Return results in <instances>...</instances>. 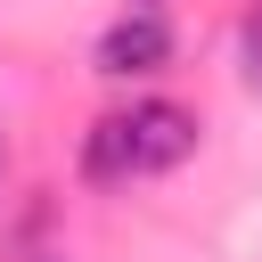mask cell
<instances>
[{
	"label": "cell",
	"instance_id": "cell-2",
	"mask_svg": "<svg viewBox=\"0 0 262 262\" xmlns=\"http://www.w3.org/2000/svg\"><path fill=\"white\" fill-rule=\"evenodd\" d=\"M164 57H172V25H164V8H123V16L98 33V74H115V82L164 74Z\"/></svg>",
	"mask_w": 262,
	"mask_h": 262
},
{
	"label": "cell",
	"instance_id": "cell-5",
	"mask_svg": "<svg viewBox=\"0 0 262 262\" xmlns=\"http://www.w3.org/2000/svg\"><path fill=\"white\" fill-rule=\"evenodd\" d=\"M41 262H66V254H41Z\"/></svg>",
	"mask_w": 262,
	"mask_h": 262
},
{
	"label": "cell",
	"instance_id": "cell-1",
	"mask_svg": "<svg viewBox=\"0 0 262 262\" xmlns=\"http://www.w3.org/2000/svg\"><path fill=\"white\" fill-rule=\"evenodd\" d=\"M188 147H196V115L188 106L131 98V106H115V115H98L82 131V172L106 180V188H123V180H147V172L188 164Z\"/></svg>",
	"mask_w": 262,
	"mask_h": 262
},
{
	"label": "cell",
	"instance_id": "cell-3",
	"mask_svg": "<svg viewBox=\"0 0 262 262\" xmlns=\"http://www.w3.org/2000/svg\"><path fill=\"white\" fill-rule=\"evenodd\" d=\"M237 66H246V90H262V8H246L237 25Z\"/></svg>",
	"mask_w": 262,
	"mask_h": 262
},
{
	"label": "cell",
	"instance_id": "cell-6",
	"mask_svg": "<svg viewBox=\"0 0 262 262\" xmlns=\"http://www.w3.org/2000/svg\"><path fill=\"white\" fill-rule=\"evenodd\" d=\"M0 164H8V156H0Z\"/></svg>",
	"mask_w": 262,
	"mask_h": 262
},
{
	"label": "cell",
	"instance_id": "cell-4",
	"mask_svg": "<svg viewBox=\"0 0 262 262\" xmlns=\"http://www.w3.org/2000/svg\"><path fill=\"white\" fill-rule=\"evenodd\" d=\"M131 8H164V0H131Z\"/></svg>",
	"mask_w": 262,
	"mask_h": 262
}]
</instances>
